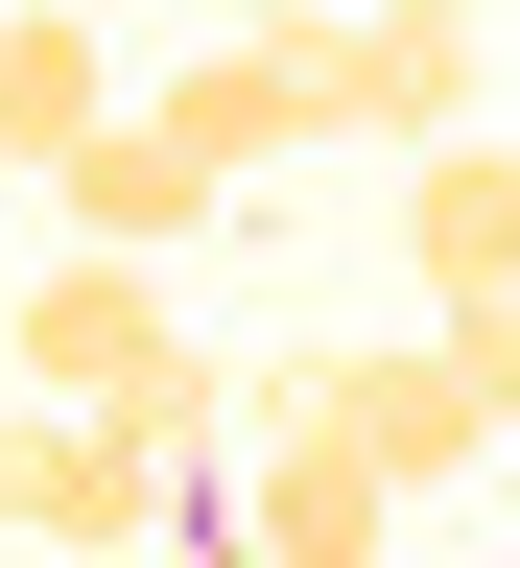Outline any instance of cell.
I'll use <instances>...</instances> for the list:
<instances>
[{"instance_id": "30bf717a", "label": "cell", "mask_w": 520, "mask_h": 568, "mask_svg": "<svg viewBox=\"0 0 520 568\" xmlns=\"http://www.w3.org/2000/svg\"><path fill=\"white\" fill-rule=\"evenodd\" d=\"M450 355H473V379H497V426H520V284H497V308H450Z\"/></svg>"}, {"instance_id": "9c48e42d", "label": "cell", "mask_w": 520, "mask_h": 568, "mask_svg": "<svg viewBox=\"0 0 520 568\" xmlns=\"http://www.w3.org/2000/svg\"><path fill=\"white\" fill-rule=\"evenodd\" d=\"M95 95H119V71H95V0H0V166H48Z\"/></svg>"}, {"instance_id": "52a82bcc", "label": "cell", "mask_w": 520, "mask_h": 568, "mask_svg": "<svg viewBox=\"0 0 520 568\" xmlns=\"http://www.w3.org/2000/svg\"><path fill=\"white\" fill-rule=\"evenodd\" d=\"M379 521H402V474H379V450H332V426H261V497H237L213 545H237V568H379Z\"/></svg>"}, {"instance_id": "6da1fadb", "label": "cell", "mask_w": 520, "mask_h": 568, "mask_svg": "<svg viewBox=\"0 0 520 568\" xmlns=\"http://www.w3.org/2000/svg\"><path fill=\"white\" fill-rule=\"evenodd\" d=\"M0 332H24V379H48V403H95V426H142V450H190V426H213V355L166 332V284H142L119 237H71V261H48V284H24Z\"/></svg>"}, {"instance_id": "5b68a950", "label": "cell", "mask_w": 520, "mask_h": 568, "mask_svg": "<svg viewBox=\"0 0 520 568\" xmlns=\"http://www.w3.org/2000/svg\"><path fill=\"white\" fill-rule=\"evenodd\" d=\"M402 284H426V308H497V284H520V142L497 119H426L402 142Z\"/></svg>"}, {"instance_id": "8992f818", "label": "cell", "mask_w": 520, "mask_h": 568, "mask_svg": "<svg viewBox=\"0 0 520 568\" xmlns=\"http://www.w3.org/2000/svg\"><path fill=\"white\" fill-rule=\"evenodd\" d=\"M473 119V0H332V142Z\"/></svg>"}, {"instance_id": "7a4b0ae2", "label": "cell", "mask_w": 520, "mask_h": 568, "mask_svg": "<svg viewBox=\"0 0 520 568\" xmlns=\"http://www.w3.org/2000/svg\"><path fill=\"white\" fill-rule=\"evenodd\" d=\"M213 403H261V426H332V450H379L402 497L497 450V379H473L450 332H402V355H261V379H213Z\"/></svg>"}, {"instance_id": "277c9868", "label": "cell", "mask_w": 520, "mask_h": 568, "mask_svg": "<svg viewBox=\"0 0 520 568\" xmlns=\"http://www.w3.org/2000/svg\"><path fill=\"white\" fill-rule=\"evenodd\" d=\"M142 521H166V450H142V426H95V403H24V426H0V545H142Z\"/></svg>"}, {"instance_id": "ba28073f", "label": "cell", "mask_w": 520, "mask_h": 568, "mask_svg": "<svg viewBox=\"0 0 520 568\" xmlns=\"http://www.w3.org/2000/svg\"><path fill=\"white\" fill-rule=\"evenodd\" d=\"M48 213H71V237H119V261H166L190 213H213V166H190L166 119H119V95H95V119L48 142Z\"/></svg>"}, {"instance_id": "8fae6325", "label": "cell", "mask_w": 520, "mask_h": 568, "mask_svg": "<svg viewBox=\"0 0 520 568\" xmlns=\"http://www.w3.org/2000/svg\"><path fill=\"white\" fill-rule=\"evenodd\" d=\"M237 24H332V0H237Z\"/></svg>"}, {"instance_id": "3957f363", "label": "cell", "mask_w": 520, "mask_h": 568, "mask_svg": "<svg viewBox=\"0 0 520 568\" xmlns=\"http://www.w3.org/2000/svg\"><path fill=\"white\" fill-rule=\"evenodd\" d=\"M142 119H166L213 190H261L284 142H332V24H213V48H190V71H166Z\"/></svg>"}]
</instances>
